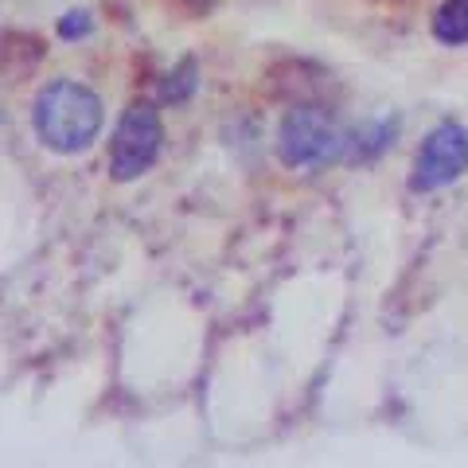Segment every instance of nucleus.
<instances>
[{
	"label": "nucleus",
	"instance_id": "f257e3e1",
	"mask_svg": "<svg viewBox=\"0 0 468 468\" xmlns=\"http://www.w3.org/2000/svg\"><path fill=\"white\" fill-rule=\"evenodd\" d=\"M32 125L51 153H63V156L82 153L90 149V141L101 129V101L90 86L58 79L36 94Z\"/></svg>",
	"mask_w": 468,
	"mask_h": 468
},
{
	"label": "nucleus",
	"instance_id": "f03ea898",
	"mask_svg": "<svg viewBox=\"0 0 468 468\" xmlns=\"http://www.w3.org/2000/svg\"><path fill=\"white\" fill-rule=\"evenodd\" d=\"M160 141H165V125H160V113L144 101H133L122 122L113 129L110 141V172L113 180H137L153 168V160L160 153Z\"/></svg>",
	"mask_w": 468,
	"mask_h": 468
},
{
	"label": "nucleus",
	"instance_id": "7ed1b4c3",
	"mask_svg": "<svg viewBox=\"0 0 468 468\" xmlns=\"http://www.w3.org/2000/svg\"><path fill=\"white\" fill-rule=\"evenodd\" d=\"M464 172H468V129L461 122H441L421 141L410 187L414 192H437V187H449L452 180H461Z\"/></svg>",
	"mask_w": 468,
	"mask_h": 468
},
{
	"label": "nucleus",
	"instance_id": "20e7f679",
	"mask_svg": "<svg viewBox=\"0 0 468 468\" xmlns=\"http://www.w3.org/2000/svg\"><path fill=\"white\" fill-rule=\"evenodd\" d=\"M277 149H282V160L292 168H316V165H328L340 153V133H335V125L328 122L324 110L297 106L285 113L282 133H277Z\"/></svg>",
	"mask_w": 468,
	"mask_h": 468
},
{
	"label": "nucleus",
	"instance_id": "39448f33",
	"mask_svg": "<svg viewBox=\"0 0 468 468\" xmlns=\"http://www.w3.org/2000/svg\"><path fill=\"white\" fill-rule=\"evenodd\" d=\"M433 36L441 43H468V0H445L433 16Z\"/></svg>",
	"mask_w": 468,
	"mask_h": 468
}]
</instances>
